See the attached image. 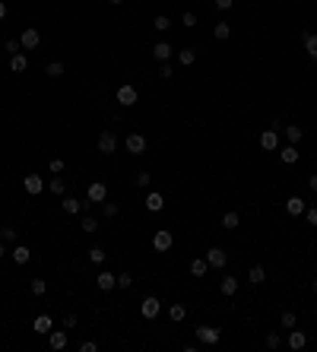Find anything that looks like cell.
<instances>
[{"label":"cell","instance_id":"obj_1","mask_svg":"<svg viewBox=\"0 0 317 352\" xmlns=\"http://www.w3.org/2000/svg\"><path fill=\"white\" fill-rule=\"evenodd\" d=\"M219 340H222V330L219 327H210V324H200V327H197V343H203V346H216Z\"/></svg>","mask_w":317,"mask_h":352},{"label":"cell","instance_id":"obj_2","mask_svg":"<svg viewBox=\"0 0 317 352\" xmlns=\"http://www.w3.org/2000/svg\"><path fill=\"white\" fill-rule=\"evenodd\" d=\"M171 245H174V235L168 232V228H159L156 235H152V248H156L159 254H165V251H171Z\"/></svg>","mask_w":317,"mask_h":352},{"label":"cell","instance_id":"obj_3","mask_svg":"<svg viewBox=\"0 0 317 352\" xmlns=\"http://www.w3.org/2000/svg\"><path fill=\"white\" fill-rule=\"evenodd\" d=\"M114 99H118V105H124V108H130V105H137V101H140L137 89H133L130 83H124V86H121V89H118V96H114Z\"/></svg>","mask_w":317,"mask_h":352},{"label":"cell","instance_id":"obj_4","mask_svg":"<svg viewBox=\"0 0 317 352\" xmlns=\"http://www.w3.org/2000/svg\"><path fill=\"white\" fill-rule=\"evenodd\" d=\"M23 187H25V194L38 197V194H42L48 184H45V178H38V175H25V178H23Z\"/></svg>","mask_w":317,"mask_h":352},{"label":"cell","instance_id":"obj_5","mask_svg":"<svg viewBox=\"0 0 317 352\" xmlns=\"http://www.w3.org/2000/svg\"><path fill=\"white\" fill-rule=\"evenodd\" d=\"M206 263H210V270H222L228 263V254L222 251V248H210V251H206Z\"/></svg>","mask_w":317,"mask_h":352},{"label":"cell","instance_id":"obj_6","mask_svg":"<svg viewBox=\"0 0 317 352\" xmlns=\"http://www.w3.org/2000/svg\"><path fill=\"white\" fill-rule=\"evenodd\" d=\"M19 45H23V51H35L38 45H42V35H38V29H25L23 35H19Z\"/></svg>","mask_w":317,"mask_h":352},{"label":"cell","instance_id":"obj_7","mask_svg":"<svg viewBox=\"0 0 317 352\" xmlns=\"http://www.w3.org/2000/svg\"><path fill=\"white\" fill-rule=\"evenodd\" d=\"M159 308H162V304H159L156 295H146L143 304H140V314H143L146 321H152V317H159Z\"/></svg>","mask_w":317,"mask_h":352},{"label":"cell","instance_id":"obj_8","mask_svg":"<svg viewBox=\"0 0 317 352\" xmlns=\"http://www.w3.org/2000/svg\"><path fill=\"white\" fill-rule=\"evenodd\" d=\"M124 146H127V152L143 155V152H146V137H143V133H130V137L124 140Z\"/></svg>","mask_w":317,"mask_h":352},{"label":"cell","instance_id":"obj_9","mask_svg":"<svg viewBox=\"0 0 317 352\" xmlns=\"http://www.w3.org/2000/svg\"><path fill=\"white\" fill-rule=\"evenodd\" d=\"M114 150H118V137H114L111 130H105V133H98V152H105V155H111Z\"/></svg>","mask_w":317,"mask_h":352},{"label":"cell","instance_id":"obj_10","mask_svg":"<svg viewBox=\"0 0 317 352\" xmlns=\"http://www.w3.org/2000/svg\"><path fill=\"white\" fill-rule=\"evenodd\" d=\"M60 206H64V213H70V216H76V213H83L89 203H83L79 197H67L64 194V200H60Z\"/></svg>","mask_w":317,"mask_h":352},{"label":"cell","instance_id":"obj_11","mask_svg":"<svg viewBox=\"0 0 317 352\" xmlns=\"http://www.w3.org/2000/svg\"><path fill=\"white\" fill-rule=\"evenodd\" d=\"M108 200V187L102 181H92L89 184V203H105Z\"/></svg>","mask_w":317,"mask_h":352},{"label":"cell","instance_id":"obj_12","mask_svg":"<svg viewBox=\"0 0 317 352\" xmlns=\"http://www.w3.org/2000/svg\"><path fill=\"white\" fill-rule=\"evenodd\" d=\"M260 146H264V150H279V133H276V127L260 133Z\"/></svg>","mask_w":317,"mask_h":352},{"label":"cell","instance_id":"obj_13","mask_svg":"<svg viewBox=\"0 0 317 352\" xmlns=\"http://www.w3.org/2000/svg\"><path fill=\"white\" fill-rule=\"evenodd\" d=\"M286 343H289V349L298 352V349H305V346H308V336L301 333V330H295V327H292V330H289V340H286Z\"/></svg>","mask_w":317,"mask_h":352},{"label":"cell","instance_id":"obj_14","mask_svg":"<svg viewBox=\"0 0 317 352\" xmlns=\"http://www.w3.org/2000/svg\"><path fill=\"white\" fill-rule=\"evenodd\" d=\"M96 286L102 289V292H111V289L118 286V276H114V273H108V270H105V273H98V276H96Z\"/></svg>","mask_w":317,"mask_h":352},{"label":"cell","instance_id":"obj_15","mask_svg":"<svg viewBox=\"0 0 317 352\" xmlns=\"http://www.w3.org/2000/svg\"><path fill=\"white\" fill-rule=\"evenodd\" d=\"M48 343H51L54 352L67 349V330H51V333H48Z\"/></svg>","mask_w":317,"mask_h":352},{"label":"cell","instance_id":"obj_16","mask_svg":"<svg viewBox=\"0 0 317 352\" xmlns=\"http://www.w3.org/2000/svg\"><path fill=\"white\" fill-rule=\"evenodd\" d=\"M301 42H305L308 57H311V60H317V32H301Z\"/></svg>","mask_w":317,"mask_h":352},{"label":"cell","instance_id":"obj_17","mask_svg":"<svg viewBox=\"0 0 317 352\" xmlns=\"http://www.w3.org/2000/svg\"><path fill=\"white\" fill-rule=\"evenodd\" d=\"M298 146H295V143H289V146H282V150H279V159L282 162H286V165H295V162H298Z\"/></svg>","mask_w":317,"mask_h":352},{"label":"cell","instance_id":"obj_18","mask_svg":"<svg viewBox=\"0 0 317 352\" xmlns=\"http://www.w3.org/2000/svg\"><path fill=\"white\" fill-rule=\"evenodd\" d=\"M146 209H149V213H162V209H165V197H162L159 191H152L149 197H146Z\"/></svg>","mask_w":317,"mask_h":352},{"label":"cell","instance_id":"obj_19","mask_svg":"<svg viewBox=\"0 0 317 352\" xmlns=\"http://www.w3.org/2000/svg\"><path fill=\"white\" fill-rule=\"evenodd\" d=\"M247 282H254V286H264V282H267V270L260 267V263H254V267L247 270Z\"/></svg>","mask_w":317,"mask_h":352},{"label":"cell","instance_id":"obj_20","mask_svg":"<svg viewBox=\"0 0 317 352\" xmlns=\"http://www.w3.org/2000/svg\"><path fill=\"white\" fill-rule=\"evenodd\" d=\"M286 213L289 216H305V200L301 197H289L286 200Z\"/></svg>","mask_w":317,"mask_h":352},{"label":"cell","instance_id":"obj_21","mask_svg":"<svg viewBox=\"0 0 317 352\" xmlns=\"http://www.w3.org/2000/svg\"><path fill=\"white\" fill-rule=\"evenodd\" d=\"M25 67H29V57H25L23 51L10 57V70H13V73H25Z\"/></svg>","mask_w":317,"mask_h":352},{"label":"cell","instance_id":"obj_22","mask_svg":"<svg viewBox=\"0 0 317 352\" xmlns=\"http://www.w3.org/2000/svg\"><path fill=\"white\" fill-rule=\"evenodd\" d=\"M219 292H222V295H235V292H238V279H235V276H222Z\"/></svg>","mask_w":317,"mask_h":352},{"label":"cell","instance_id":"obj_23","mask_svg":"<svg viewBox=\"0 0 317 352\" xmlns=\"http://www.w3.org/2000/svg\"><path fill=\"white\" fill-rule=\"evenodd\" d=\"M206 273H210V263H206V257H197V260L191 263V276H197V279H200V276H206Z\"/></svg>","mask_w":317,"mask_h":352},{"label":"cell","instance_id":"obj_24","mask_svg":"<svg viewBox=\"0 0 317 352\" xmlns=\"http://www.w3.org/2000/svg\"><path fill=\"white\" fill-rule=\"evenodd\" d=\"M32 327H35V333H51L54 321H51L48 314H38V317H35V324H32Z\"/></svg>","mask_w":317,"mask_h":352},{"label":"cell","instance_id":"obj_25","mask_svg":"<svg viewBox=\"0 0 317 352\" xmlns=\"http://www.w3.org/2000/svg\"><path fill=\"white\" fill-rule=\"evenodd\" d=\"M48 191L54 194V197H64V194H67V181H64V178H57V175H54V178L48 181Z\"/></svg>","mask_w":317,"mask_h":352},{"label":"cell","instance_id":"obj_26","mask_svg":"<svg viewBox=\"0 0 317 352\" xmlns=\"http://www.w3.org/2000/svg\"><path fill=\"white\" fill-rule=\"evenodd\" d=\"M152 57H156L159 64H162V60H168V57H171V45H168V42H159L156 48H152Z\"/></svg>","mask_w":317,"mask_h":352},{"label":"cell","instance_id":"obj_27","mask_svg":"<svg viewBox=\"0 0 317 352\" xmlns=\"http://www.w3.org/2000/svg\"><path fill=\"white\" fill-rule=\"evenodd\" d=\"M295 324H298V314H295V311H282L279 314V327L282 330H292Z\"/></svg>","mask_w":317,"mask_h":352},{"label":"cell","instance_id":"obj_28","mask_svg":"<svg viewBox=\"0 0 317 352\" xmlns=\"http://www.w3.org/2000/svg\"><path fill=\"white\" fill-rule=\"evenodd\" d=\"M13 260H16V263H29L32 260V251L25 245H16V248H13Z\"/></svg>","mask_w":317,"mask_h":352},{"label":"cell","instance_id":"obj_29","mask_svg":"<svg viewBox=\"0 0 317 352\" xmlns=\"http://www.w3.org/2000/svg\"><path fill=\"white\" fill-rule=\"evenodd\" d=\"M64 70H67V67L60 64V60H48V64H45V73H48V76H54V79L64 76Z\"/></svg>","mask_w":317,"mask_h":352},{"label":"cell","instance_id":"obj_30","mask_svg":"<svg viewBox=\"0 0 317 352\" xmlns=\"http://www.w3.org/2000/svg\"><path fill=\"white\" fill-rule=\"evenodd\" d=\"M194 60H197V51H194V48H184V51H178V64H181V67H191Z\"/></svg>","mask_w":317,"mask_h":352},{"label":"cell","instance_id":"obj_31","mask_svg":"<svg viewBox=\"0 0 317 352\" xmlns=\"http://www.w3.org/2000/svg\"><path fill=\"white\" fill-rule=\"evenodd\" d=\"M213 32H216V38H219V42H225V38L232 35V25L222 19V23H216V29H213Z\"/></svg>","mask_w":317,"mask_h":352},{"label":"cell","instance_id":"obj_32","mask_svg":"<svg viewBox=\"0 0 317 352\" xmlns=\"http://www.w3.org/2000/svg\"><path fill=\"white\" fill-rule=\"evenodd\" d=\"M286 137H289V143H298V140L305 137V130H301L298 124H289V127H286Z\"/></svg>","mask_w":317,"mask_h":352},{"label":"cell","instance_id":"obj_33","mask_svg":"<svg viewBox=\"0 0 317 352\" xmlns=\"http://www.w3.org/2000/svg\"><path fill=\"white\" fill-rule=\"evenodd\" d=\"M168 317H171V321H184V317H187V308H184V304H171V308H168Z\"/></svg>","mask_w":317,"mask_h":352},{"label":"cell","instance_id":"obj_34","mask_svg":"<svg viewBox=\"0 0 317 352\" xmlns=\"http://www.w3.org/2000/svg\"><path fill=\"white\" fill-rule=\"evenodd\" d=\"M241 226V216L238 213H225L222 216V228H238Z\"/></svg>","mask_w":317,"mask_h":352},{"label":"cell","instance_id":"obj_35","mask_svg":"<svg viewBox=\"0 0 317 352\" xmlns=\"http://www.w3.org/2000/svg\"><path fill=\"white\" fill-rule=\"evenodd\" d=\"M16 238H19V232H16V228H10V226H3V228H0V241H6V245H13Z\"/></svg>","mask_w":317,"mask_h":352},{"label":"cell","instance_id":"obj_36","mask_svg":"<svg viewBox=\"0 0 317 352\" xmlns=\"http://www.w3.org/2000/svg\"><path fill=\"white\" fill-rule=\"evenodd\" d=\"M105 257H108V254H105V248H102V245L89 248V260H92V263H105Z\"/></svg>","mask_w":317,"mask_h":352},{"label":"cell","instance_id":"obj_37","mask_svg":"<svg viewBox=\"0 0 317 352\" xmlns=\"http://www.w3.org/2000/svg\"><path fill=\"white\" fill-rule=\"evenodd\" d=\"M45 292H48V282H45V279H32V295H35V299H42Z\"/></svg>","mask_w":317,"mask_h":352},{"label":"cell","instance_id":"obj_38","mask_svg":"<svg viewBox=\"0 0 317 352\" xmlns=\"http://www.w3.org/2000/svg\"><path fill=\"white\" fill-rule=\"evenodd\" d=\"M133 181H137V187H149L152 184V175L149 172H137V175H133Z\"/></svg>","mask_w":317,"mask_h":352},{"label":"cell","instance_id":"obj_39","mask_svg":"<svg viewBox=\"0 0 317 352\" xmlns=\"http://www.w3.org/2000/svg\"><path fill=\"white\" fill-rule=\"evenodd\" d=\"M118 213H121L118 203H111V200H105V203H102V216H108V219H111V216H118Z\"/></svg>","mask_w":317,"mask_h":352},{"label":"cell","instance_id":"obj_40","mask_svg":"<svg viewBox=\"0 0 317 352\" xmlns=\"http://www.w3.org/2000/svg\"><path fill=\"white\" fill-rule=\"evenodd\" d=\"M264 346H267V349H279V346H282V336H279V333H267Z\"/></svg>","mask_w":317,"mask_h":352},{"label":"cell","instance_id":"obj_41","mask_svg":"<svg viewBox=\"0 0 317 352\" xmlns=\"http://www.w3.org/2000/svg\"><path fill=\"white\" fill-rule=\"evenodd\" d=\"M83 232H86V235H92V232H98V222H96V219H92V216H86V219H83Z\"/></svg>","mask_w":317,"mask_h":352},{"label":"cell","instance_id":"obj_42","mask_svg":"<svg viewBox=\"0 0 317 352\" xmlns=\"http://www.w3.org/2000/svg\"><path fill=\"white\" fill-rule=\"evenodd\" d=\"M133 286V273H121L118 276V289H130Z\"/></svg>","mask_w":317,"mask_h":352},{"label":"cell","instance_id":"obj_43","mask_svg":"<svg viewBox=\"0 0 317 352\" xmlns=\"http://www.w3.org/2000/svg\"><path fill=\"white\" fill-rule=\"evenodd\" d=\"M152 25H156L159 32H168V29H171V19H168V16H156V23H152Z\"/></svg>","mask_w":317,"mask_h":352},{"label":"cell","instance_id":"obj_44","mask_svg":"<svg viewBox=\"0 0 317 352\" xmlns=\"http://www.w3.org/2000/svg\"><path fill=\"white\" fill-rule=\"evenodd\" d=\"M48 168H51V175H60V172L67 168V162H64V159H51V162H48Z\"/></svg>","mask_w":317,"mask_h":352},{"label":"cell","instance_id":"obj_45","mask_svg":"<svg viewBox=\"0 0 317 352\" xmlns=\"http://www.w3.org/2000/svg\"><path fill=\"white\" fill-rule=\"evenodd\" d=\"M305 219L308 226H317V206H305Z\"/></svg>","mask_w":317,"mask_h":352},{"label":"cell","instance_id":"obj_46","mask_svg":"<svg viewBox=\"0 0 317 352\" xmlns=\"http://www.w3.org/2000/svg\"><path fill=\"white\" fill-rule=\"evenodd\" d=\"M171 73H174V70H171V64H168V60H162V67H159V76H162V79H171Z\"/></svg>","mask_w":317,"mask_h":352},{"label":"cell","instance_id":"obj_47","mask_svg":"<svg viewBox=\"0 0 317 352\" xmlns=\"http://www.w3.org/2000/svg\"><path fill=\"white\" fill-rule=\"evenodd\" d=\"M19 48H23V45H19V38H10V42H6V54H19Z\"/></svg>","mask_w":317,"mask_h":352},{"label":"cell","instance_id":"obj_48","mask_svg":"<svg viewBox=\"0 0 317 352\" xmlns=\"http://www.w3.org/2000/svg\"><path fill=\"white\" fill-rule=\"evenodd\" d=\"M194 25H197V13L187 10V13H184V29H194Z\"/></svg>","mask_w":317,"mask_h":352},{"label":"cell","instance_id":"obj_49","mask_svg":"<svg viewBox=\"0 0 317 352\" xmlns=\"http://www.w3.org/2000/svg\"><path fill=\"white\" fill-rule=\"evenodd\" d=\"M76 324H79V317H76V314H64V327H67V330L76 327Z\"/></svg>","mask_w":317,"mask_h":352},{"label":"cell","instance_id":"obj_50","mask_svg":"<svg viewBox=\"0 0 317 352\" xmlns=\"http://www.w3.org/2000/svg\"><path fill=\"white\" fill-rule=\"evenodd\" d=\"M79 352H98V343H92V340H86L83 346H79Z\"/></svg>","mask_w":317,"mask_h":352},{"label":"cell","instance_id":"obj_51","mask_svg":"<svg viewBox=\"0 0 317 352\" xmlns=\"http://www.w3.org/2000/svg\"><path fill=\"white\" fill-rule=\"evenodd\" d=\"M216 6L225 13V10H232V6H235V0H216Z\"/></svg>","mask_w":317,"mask_h":352},{"label":"cell","instance_id":"obj_52","mask_svg":"<svg viewBox=\"0 0 317 352\" xmlns=\"http://www.w3.org/2000/svg\"><path fill=\"white\" fill-rule=\"evenodd\" d=\"M308 187H311V191H317V175H311V178H308Z\"/></svg>","mask_w":317,"mask_h":352},{"label":"cell","instance_id":"obj_53","mask_svg":"<svg viewBox=\"0 0 317 352\" xmlns=\"http://www.w3.org/2000/svg\"><path fill=\"white\" fill-rule=\"evenodd\" d=\"M0 19H6V3L0 0Z\"/></svg>","mask_w":317,"mask_h":352},{"label":"cell","instance_id":"obj_54","mask_svg":"<svg viewBox=\"0 0 317 352\" xmlns=\"http://www.w3.org/2000/svg\"><path fill=\"white\" fill-rule=\"evenodd\" d=\"M6 254V241H0V257H3Z\"/></svg>","mask_w":317,"mask_h":352},{"label":"cell","instance_id":"obj_55","mask_svg":"<svg viewBox=\"0 0 317 352\" xmlns=\"http://www.w3.org/2000/svg\"><path fill=\"white\" fill-rule=\"evenodd\" d=\"M108 3H124V0H108Z\"/></svg>","mask_w":317,"mask_h":352},{"label":"cell","instance_id":"obj_56","mask_svg":"<svg viewBox=\"0 0 317 352\" xmlns=\"http://www.w3.org/2000/svg\"><path fill=\"white\" fill-rule=\"evenodd\" d=\"M314 295H317V279H314Z\"/></svg>","mask_w":317,"mask_h":352}]
</instances>
